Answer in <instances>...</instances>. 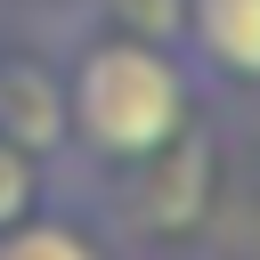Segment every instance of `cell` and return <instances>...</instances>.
Listing matches in <instances>:
<instances>
[{"instance_id":"1","label":"cell","mask_w":260,"mask_h":260,"mask_svg":"<svg viewBox=\"0 0 260 260\" xmlns=\"http://www.w3.org/2000/svg\"><path fill=\"white\" fill-rule=\"evenodd\" d=\"M65 106H73L81 138L98 154H114V162H138L171 130H187V81L162 57V41H146V32H114V41L81 49Z\"/></svg>"},{"instance_id":"2","label":"cell","mask_w":260,"mask_h":260,"mask_svg":"<svg viewBox=\"0 0 260 260\" xmlns=\"http://www.w3.org/2000/svg\"><path fill=\"white\" fill-rule=\"evenodd\" d=\"M195 57L228 81H260V0H179Z\"/></svg>"},{"instance_id":"3","label":"cell","mask_w":260,"mask_h":260,"mask_svg":"<svg viewBox=\"0 0 260 260\" xmlns=\"http://www.w3.org/2000/svg\"><path fill=\"white\" fill-rule=\"evenodd\" d=\"M0 138L24 154H49L65 138V89L32 57H0Z\"/></svg>"},{"instance_id":"4","label":"cell","mask_w":260,"mask_h":260,"mask_svg":"<svg viewBox=\"0 0 260 260\" xmlns=\"http://www.w3.org/2000/svg\"><path fill=\"white\" fill-rule=\"evenodd\" d=\"M0 260H106V252L57 219H16V228H0Z\"/></svg>"},{"instance_id":"5","label":"cell","mask_w":260,"mask_h":260,"mask_svg":"<svg viewBox=\"0 0 260 260\" xmlns=\"http://www.w3.org/2000/svg\"><path fill=\"white\" fill-rule=\"evenodd\" d=\"M32 195H41V179H32V154L0 138V228L32 219Z\"/></svg>"}]
</instances>
